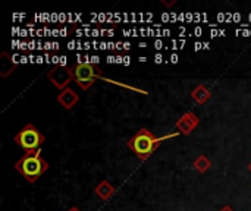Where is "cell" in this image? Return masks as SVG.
<instances>
[{"label": "cell", "instance_id": "obj_1", "mask_svg": "<svg viewBox=\"0 0 251 211\" xmlns=\"http://www.w3.org/2000/svg\"><path fill=\"white\" fill-rule=\"evenodd\" d=\"M49 163L41 157L40 150L25 153L16 163L15 169L16 172L24 176V179L29 184H35L47 170H49Z\"/></svg>", "mask_w": 251, "mask_h": 211}, {"label": "cell", "instance_id": "obj_2", "mask_svg": "<svg viewBox=\"0 0 251 211\" xmlns=\"http://www.w3.org/2000/svg\"><path fill=\"white\" fill-rule=\"evenodd\" d=\"M163 140L165 138H157L147 128H141L132 138H129L126 145L140 160H147L157 150Z\"/></svg>", "mask_w": 251, "mask_h": 211}, {"label": "cell", "instance_id": "obj_3", "mask_svg": "<svg viewBox=\"0 0 251 211\" xmlns=\"http://www.w3.org/2000/svg\"><path fill=\"white\" fill-rule=\"evenodd\" d=\"M74 72V82L82 90L88 91L99 79H101V69L97 65L93 63H82L78 62L74 66H71Z\"/></svg>", "mask_w": 251, "mask_h": 211}, {"label": "cell", "instance_id": "obj_4", "mask_svg": "<svg viewBox=\"0 0 251 211\" xmlns=\"http://www.w3.org/2000/svg\"><path fill=\"white\" fill-rule=\"evenodd\" d=\"M13 140H15V142H16L25 153L40 150V147H41V145L44 144V141H46L44 135H43L32 123L25 125V126L15 135Z\"/></svg>", "mask_w": 251, "mask_h": 211}, {"label": "cell", "instance_id": "obj_5", "mask_svg": "<svg viewBox=\"0 0 251 211\" xmlns=\"http://www.w3.org/2000/svg\"><path fill=\"white\" fill-rule=\"evenodd\" d=\"M47 79L51 82V85L60 91L69 87L71 82H74V72L71 68L65 66H54L47 72Z\"/></svg>", "mask_w": 251, "mask_h": 211}, {"label": "cell", "instance_id": "obj_6", "mask_svg": "<svg viewBox=\"0 0 251 211\" xmlns=\"http://www.w3.org/2000/svg\"><path fill=\"white\" fill-rule=\"evenodd\" d=\"M199 123H200V117L194 112H187L176 120L175 128L182 135H191L194 132V129L199 126Z\"/></svg>", "mask_w": 251, "mask_h": 211}, {"label": "cell", "instance_id": "obj_7", "mask_svg": "<svg viewBox=\"0 0 251 211\" xmlns=\"http://www.w3.org/2000/svg\"><path fill=\"white\" fill-rule=\"evenodd\" d=\"M56 100H57V103H59L63 109L71 110V109L79 101V95H78L71 87H68V88H65L63 91L59 93V95H57Z\"/></svg>", "mask_w": 251, "mask_h": 211}, {"label": "cell", "instance_id": "obj_8", "mask_svg": "<svg viewBox=\"0 0 251 211\" xmlns=\"http://www.w3.org/2000/svg\"><path fill=\"white\" fill-rule=\"evenodd\" d=\"M210 97H212V93H210V90H209L204 84L197 85V87L191 91V98H193V101L197 103V104H200V106L206 104V103L210 100Z\"/></svg>", "mask_w": 251, "mask_h": 211}, {"label": "cell", "instance_id": "obj_9", "mask_svg": "<svg viewBox=\"0 0 251 211\" xmlns=\"http://www.w3.org/2000/svg\"><path fill=\"white\" fill-rule=\"evenodd\" d=\"M115 192H116V188H115L109 181H101V182L96 187V189H94V194H96L100 200H103V201L110 200V198L115 195Z\"/></svg>", "mask_w": 251, "mask_h": 211}, {"label": "cell", "instance_id": "obj_10", "mask_svg": "<svg viewBox=\"0 0 251 211\" xmlns=\"http://www.w3.org/2000/svg\"><path fill=\"white\" fill-rule=\"evenodd\" d=\"M193 167L199 172V173H206L210 167H212V162L204 156L201 154L200 157H197L193 163Z\"/></svg>", "mask_w": 251, "mask_h": 211}, {"label": "cell", "instance_id": "obj_11", "mask_svg": "<svg viewBox=\"0 0 251 211\" xmlns=\"http://www.w3.org/2000/svg\"><path fill=\"white\" fill-rule=\"evenodd\" d=\"M162 3H163L165 6H168V7H171L172 4H175V0H172V1H165V0H162Z\"/></svg>", "mask_w": 251, "mask_h": 211}, {"label": "cell", "instance_id": "obj_12", "mask_svg": "<svg viewBox=\"0 0 251 211\" xmlns=\"http://www.w3.org/2000/svg\"><path fill=\"white\" fill-rule=\"evenodd\" d=\"M219 211H235V210H234L232 207H229V206H225L224 209H221V210H219Z\"/></svg>", "mask_w": 251, "mask_h": 211}, {"label": "cell", "instance_id": "obj_13", "mask_svg": "<svg viewBox=\"0 0 251 211\" xmlns=\"http://www.w3.org/2000/svg\"><path fill=\"white\" fill-rule=\"evenodd\" d=\"M66 211H81V210H79V209H78L76 206H74V207H71L69 210H66Z\"/></svg>", "mask_w": 251, "mask_h": 211}, {"label": "cell", "instance_id": "obj_14", "mask_svg": "<svg viewBox=\"0 0 251 211\" xmlns=\"http://www.w3.org/2000/svg\"><path fill=\"white\" fill-rule=\"evenodd\" d=\"M249 170H250V172H251V163H250V164H249Z\"/></svg>", "mask_w": 251, "mask_h": 211}]
</instances>
